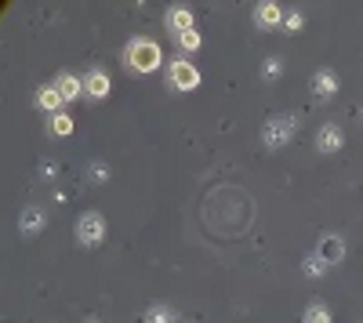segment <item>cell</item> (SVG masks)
<instances>
[{
  "instance_id": "obj_1",
  "label": "cell",
  "mask_w": 363,
  "mask_h": 323,
  "mask_svg": "<svg viewBox=\"0 0 363 323\" xmlns=\"http://www.w3.org/2000/svg\"><path fill=\"white\" fill-rule=\"evenodd\" d=\"M127 62H131V69H138V73H153L160 66V47L153 41H135L127 47Z\"/></svg>"
},
{
  "instance_id": "obj_2",
  "label": "cell",
  "mask_w": 363,
  "mask_h": 323,
  "mask_svg": "<svg viewBox=\"0 0 363 323\" xmlns=\"http://www.w3.org/2000/svg\"><path fill=\"white\" fill-rule=\"evenodd\" d=\"M171 84L182 87V91H192L200 84V69L192 62H171Z\"/></svg>"
},
{
  "instance_id": "obj_3",
  "label": "cell",
  "mask_w": 363,
  "mask_h": 323,
  "mask_svg": "<svg viewBox=\"0 0 363 323\" xmlns=\"http://www.w3.org/2000/svg\"><path fill=\"white\" fill-rule=\"evenodd\" d=\"M76 236H80V243H98L102 240V214H84L80 225H76Z\"/></svg>"
},
{
  "instance_id": "obj_4",
  "label": "cell",
  "mask_w": 363,
  "mask_h": 323,
  "mask_svg": "<svg viewBox=\"0 0 363 323\" xmlns=\"http://www.w3.org/2000/svg\"><path fill=\"white\" fill-rule=\"evenodd\" d=\"M342 251H345V243H342L338 236H323V240H320V251H316V254H320L323 262L331 265V262H342Z\"/></svg>"
},
{
  "instance_id": "obj_5",
  "label": "cell",
  "mask_w": 363,
  "mask_h": 323,
  "mask_svg": "<svg viewBox=\"0 0 363 323\" xmlns=\"http://www.w3.org/2000/svg\"><path fill=\"white\" fill-rule=\"evenodd\" d=\"M167 25H171V33H175V30H178V33H189V30H192V15H189L186 8H175L171 15H167Z\"/></svg>"
},
{
  "instance_id": "obj_6",
  "label": "cell",
  "mask_w": 363,
  "mask_h": 323,
  "mask_svg": "<svg viewBox=\"0 0 363 323\" xmlns=\"http://www.w3.org/2000/svg\"><path fill=\"white\" fill-rule=\"evenodd\" d=\"M84 87H87V95H95V98H106V95H109V76H106V73H91Z\"/></svg>"
},
{
  "instance_id": "obj_7",
  "label": "cell",
  "mask_w": 363,
  "mask_h": 323,
  "mask_svg": "<svg viewBox=\"0 0 363 323\" xmlns=\"http://www.w3.org/2000/svg\"><path fill=\"white\" fill-rule=\"evenodd\" d=\"M80 91H84V84L76 80V76H62V80H58V95H62V102H73Z\"/></svg>"
},
{
  "instance_id": "obj_8",
  "label": "cell",
  "mask_w": 363,
  "mask_h": 323,
  "mask_svg": "<svg viewBox=\"0 0 363 323\" xmlns=\"http://www.w3.org/2000/svg\"><path fill=\"white\" fill-rule=\"evenodd\" d=\"M342 146V131H338V127H323V131H320V149H338Z\"/></svg>"
},
{
  "instance_id": "obj_9",
  "label": "cell",
  "mask_w": 363,
  "mask_h": 323,
  "mask_svg": "<svg viewBox=\"0 0 363 323\" xmlns=\"http://www.w3.org/2000/svg\"><path fill=\"white\" fill-rule=\"evenodd\" d=\"M36 102H41L44 109H51V113H55V109L62 106V95H58V87H44V91H41V98H36Z\"/></svg>"
},
{
  "instance_id": "obj_10",
  "label": "cell",
  "mask_w": 363,
  "mask_h": 323,
  "mask_svg": "<svg viewBox=\"0 0 363 323\" xmlns=\"http://www.w3.org/2000/svg\"><path fill=\"white\" fill-rule=\"evenodd\" d=\"M258 22H262V25L280 22V8L276 4H262V8H258Z\"/></svg>"
},
{
  "instance_id": "obj_11",
  "label": "cell",
  "mask_w": 363,
  "mask_h": 323,
  "mask_svg": "<svg viewBox=\"0 0 363 323\" xmlns=\"http://www.w3.org/2000/svg\"><path fill=\"white\" fill-rule=\"evenodd\" d=\"M305 323H331V316H327V309H323V305H309L305 309Z\"/></svg>"
},
{
  "instance_id": "obj_12",
  "label": "cell",
  "mask_w": 363,
  "mask_h": 323,
  "mask_svg": "<svg viewBox=\"0 0 363 323\" xmlns=\"http://www.w3.org/2000/svg\"><path fill=\"white\" fill-rule=\"evenodd\" d=\"M51 131H55V135H69V131H73V120H69L66 113H55V120H51Z\"/></svg>"
},
{
  "instance_id": "obj_13",
  "label": "cell",
  "mask_w": 363,
  "mask_h": 323,
  "mask_svg": "<svg viewBox=\"0 0 363 323\" xmlns=\"http://www.w3.org/2000/svg\"><path fill=\"white\" fill-rule=\"evenodd\" d=\"M283 127H291V120H280V124L269 127V146H280V142H283V135H280Z\"/></svg>"
},
{
  "instance_id": "obj_14",
  "label": "cell",
  "mask_w": 363,
  "mask_h": 323,
  "mask_svg": "<svg viewBox=\"0 0 363 323\" xmlns=\"http://www.w3.org/2000/svg\"><path fill=\"white\" fill-rule=\"evenodd\" d=\"M182 47H186V51H197V47H200V33H197V30L182 33Z\"/></svg>"
},
{
  "instance_id": "obj_15",
  "label": "cell",
  "mask_w": 363,
  "mask_h": 323,
  "mask_svg": "<svg viewBox=\"0 0 363 323\" xmlns=\"http://www.w3.org/2000/svg\"><path fill=\"white\" fill-rule=\"evenodd\" d=\"M316 91H323V95H331V91H334V80H331V73H320V76H316Z\"/></svg>"
},
{
  "instance_id": "obj_16",
  "label": "cell",
  "mask_w": 363,
  "mask_h": 323,
  "mask_svg": "<svg viewBox=\"0 0 363 323\" xmlns=\"http://www.w3.org/2000/svg\"><path fill=\"white\" fill-rule=\"evenodd\" d=\"M22 229H25V232H30V229H41V214H36V211H25V214H22Z\"/></svg>"
}]
</instances>
